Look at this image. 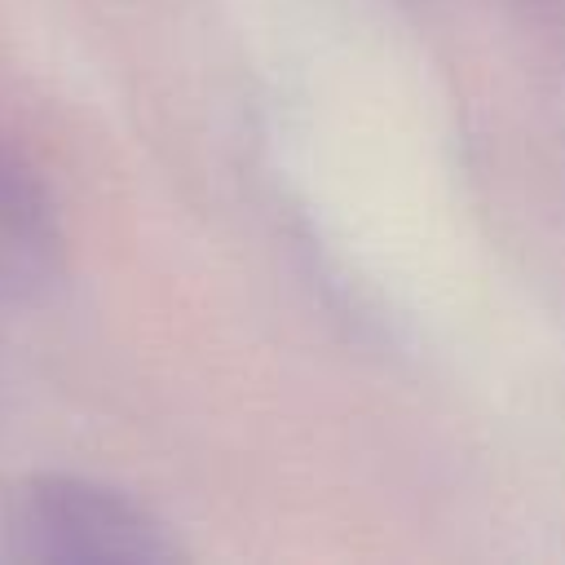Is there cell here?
Segmentation results:
<instances>
[{
    "label": "cell",
    "instance_id": "cell-2",
    "mask_svg": "<svg viewBox=\"0 0 565 565\" xmlns=\"http://www.w3.org/2000/svg\"><path fill=\"white\" fill-rule=\"evenodd\" d=\"M57 256V225L35 172L0 141V278L40 282Z\"/></svg>",
    "mask_w": 565,
    "mask_h": 565
},
{
    "label": "cell",
    "instance_id": "cell-1",
    "mask_svg": "<svg viewBox=\"0 0 565 565\" xmlns=\"http://www.w3.org/2000/svg\"><path fill=\"white\" fill-rule=\"evenodd\" d=\"M18 556L31 561H172L177 543L168 530L128 494L88 481L49 472L26 481L13 499L9 521Z\"/></svg>",
    "mask_w": 565,
    "mask_h": 565
}]
</instances>
